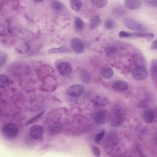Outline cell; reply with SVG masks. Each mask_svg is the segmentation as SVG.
Here are the masks:
<instances>
[{"label":"cell","mask_w":157,"mask_h":157,"mask_svg":"<svg viewBox=\"0 0 157 157\" xmlns=\"http://www.w3.org/2000/svg\"><path fill=\"white\" fill-rule=\"evenodd\" d=\"M112 124L113 126H119L121 124L124 119V112L123 109L119 105H115L112 110L111 115H110Z\"/></svg>","instance_id":"6da1fadb"},{"label":"cell","mask_w":157,"mask_h":157,"mask_svg":"<svg viewBox=\"0 0 157 157\" xmlns=\"http://www.w3.org/2000/svg\"><path fill=\"white\" fill-rule=\"evenodd\" d=\"M124 25L133 31H138L139 33H144L147 31V28L142 23L137 21L131 18H126L123 20Z\"/></svg>","instance_id":"7a4b0ae2"},{"label":"cell","mask_w":157,"mask_h":157,"mask_svg":"<svg viewBox=\"0 0 157 157\" xmlns=\"http://www.w3.org/2000/svg\"><path fill=\"white\" fill-rule=\"evenodd\" d=\"M148 75V72L144 66H137L132 71V77L137 80H144Z\"/></svg>","instance_id":"3957f363"},{"label":"cell","mask_w":157,"mask_h":157,"mask_svg":"<svg viewBox=\"0 0 157 157\" xmlns=\"http://www.w3.org/2000/svg\"><path fill=\"white\" fill-rule=\"evenodd\" d=\"M2 132L5 137L7 138H13L18 132V128L14 123H7L3 126Z\"/></svg>","instance_id":"277c9868"},{"label":"cell","mask_w":157,"mask_h":157,"mask_svg":"<svg viewBox=\"0 0 157 157\" xmlns=\"http://www.w3.org/2000/svg\"><path fill=\"white\" fill-rule=\"evenodd\" d=\"M67 94L73 98H77L85 93V87L80 84H74L69 86L67 89Z\"/></svg>","instance_id":"5b68a950"},{"label":"cell","mask_w":157,"mask_h":157,"mask_svg":"<svg viewBox=\"0 0 157 157\" xmlns=\"http://www.w3.org/2000/svg\"><path fill=\"white\" fill-rule=\"evenodd\" d=\"M120 37H139L145 39H153L155 36L152 33H129L126 31H120L119 33Z\"/></svg>","instance_id":"8992f818"},{"label":"cell","mask_w":157,"mask_h":157,"mask_svg":"<svg viewBox=\"0 0 157 157\" xmlns=\"http://www.w3.org/2000/svg\"><path fill=\"white\" fill-rule=\"evenodd\" d=\"M71 46L72 50L77 54H81L84 52V50H85L84 44L80 39L77 37H74L71 39Z\"/></svg>","instance_id":"52a82bcc"},{"label":"cell","mask_w":157,"mask_h":157,"mask_svg":"<svg viewBox=\"0 0 157 157\" xmlns=\"http://www.w3.org/2000/svg\"><path fill=\"white\" fill-rule=\"evenodd\" d=\"M94 120L97 124H105L107 123L110 120V114L106 110H100L96 114Z\"/></svg>","instance_id":"ba28073f"},{"label":"cell","mask_w":157,"mask_h":157,"mask_svg":"<svg viewBox=\"0 0 157 157\" xmlns=\"http://www.w3.org/2000/svg\"><path fill=\"white\" fill-rule=\"evenodd\" d=\"M59 74L63 77L68 76L72 71V67L69 63L63 61L60 62L57 67Z\"/></svg>","instance_id":"9c48e42d"},{"label":"cell","mask_w":157,"mask_h":157,"mask_svg":"<svg viewBox=\"0 0 157 157\" xmlns=\"http://www.w3.org/2000/svg\"><path fill=\"white\" fill-rule=\"evenodd\" d=\"M44 133L43 128L38 124H36L33 126L29 131V134L31 137L35 140L39 139L40 137H42Z\"/></svg>","instance_id":"30bf717a"},{"label":"cell","mask_w":157,"mask_h":157,"mask_svg":"<svg viewBox=\"0 0 157 157\" xmlns=\"http://www.w3.org/2000/svg\"><path fill=\"white\" fill-rule=\"evenodd\" d=\"M129 88L128 83L124 80H118L114 82L112 85L113 90L118 92H123L127 90Z\"/></svg>","instance_id":"8fae6325"},{"label":"cell","mask_w":157,"mask_h":157,"mask_svg":"<svg viewBox=\"0 0 157 157\" xmlns=\"http://www.w3.org/2000/svg\"><path fill=\"white\" fill-rule=\"evenodd\" d=\"M143 119L147 123H151L155 121V113L152 109H147L143 113Z\"/></svg>","instance_id":"7c38bea8"},{"label":"cell","mask_w":157,"mask_h":157,"mask_svg":"<svg viewBox=\"0 0 157 157\" xmlns=\"http://www.w3.org/2000/svg\"><path fill=\"white\" fill-rule=\"evenodd\" d=\"M125 6L131 10H136L142 6V2L138 0H126L124 1Z\"/></svg>","instance_id":"4fadbf2b"},{"label":"cell","mask_w":157,"mask_h":157,"mask_svg":"<svg viewBox=\"0 0 157 157\" xmlns=\"http://www.w3.org/2000/svg\"><path fill=\"white\" fill-rule=\"evenodd\" d=\"M102 23L101 17L99 15H95L93 17L89 23V28L90 29L93 30L99 27Z\"/></svg>","instance_id":"5bb4252c"},{"label":"cell","mask_w":157,"mask_h":157,"mask_svg":"<svg viewBox=\"0 0 157 157\" xmlns=\"http://www.w3.org/2000/svg\"><path fill=\"white\" fill-rule=\"evenodd\" d=\"M84 27V23L80 17H75L74 19V28L76 31H81Z\"/></svg>","instance_id":"9a60e30c"},{"label":"cell","mask_w":157,"mask_h":157,"mask_svg":"<svg viewBox=\"0 0 157 157\" xmlns=\"http://www.w3.org/2000/svg\"><path fill=\"white\" fill-rule=\"evenodd\" d=\"M113 75V71L110 67H104L101 70V75L104 78H110Z\"/></svg>","instance_id":"2e32d148"},{"label":"cell","mask_w":157,"mask_h":157,"mask_svg":"<svg viewBox=\"0 0 157 157\" xmlns=\"http://www.w3.org/2000/svg\"><path fill=\"white\" fill-rule=\"evenodd\" d=\"M117 26V23L112 18L107 19L104 23V28L106 30L114 29Z\"/></svg>","instance_id":"e0dca14e"},{"label":"cell","mask_w":157,"mask_h":157,"mask_svg":"<svg viewBox=\"0 0 157 157\" xmlns=\"http://www.w3.org/2000/svg\"><path fill=\"white\" fill-rule=\"evenodd\" d=\"M62 127L60 124L57 123H54L51 124L49 127V131L50 134H56L59 133L61 131Z\"/></svg>","instance_id":"ac0fdd59"},{"label":"cell","mask_w":157,"mask_h":157,"mask_svg":"<svg viewBox=\"0 0 157 157\" xmlns=\"http://www.w3.org/2000/svg\"><path fill=\"white\" fill-rule=\"evenodd\" d=\"M49 53H66L71 52V50L66 47H55L49 49L47 51Z\"/></svg>","instance_id":"d6986e66"},{"label":"cell","mask_w":157,"mask_h":157,"mask_svg":"<svg viewBox=\"0 0 157 157\" xmlns=\"http://www.w3.org/2000/svg\"><path fill=\"white\" fill-rule=\"evenodd\" d=\"M70 5L72 10L75 11H79L82 7V2L78 0L70 1Z\"/></svg>","instance_id":"ffe728a7"},{"label":"cell","mask_w":157,"mask_h":157,"mask_svg":"<svg viewBox=\"0 0 157 157\" xmlns=\"http://www.w3.org/2000/svg\"><path fill=\"white\" fill-rule=\"evenodd\" d=\"M91 3L97 8H102L107 5V1L106 0H91Z\"/></svg>","instance_id":"44dd1931"},{"label":"cell","mask_w":157,"mask_h":157,"mask_svg":"<svg viewBox=\"0 0 157 157\" xmlns=\"http://www.w3.org/2000/svg\"><path fill=\"white\" fill-rule=\"evenodd\" d=\"M10 83V80L9 78L3 74H1L0 76V87L1 88H6Z\"/></svg>","instance_id":"7402d4cb"},{"label":"cell","mask_w":157,"mask_h":157,"mask_svg":"<svg viewBox=\"0 0 157 157\" xmlns=\"http://www.w3.org/2000/svg\"><path fill=\"white\" fill-rule=\"evenodd\" d=\"M52 7L53 10L59 11V10H62L64 9V4L60 2V1H55L52 2Z\"/></svg>","instance_id":"603a6c76"},{"label":"cell","mask_w":157,"mask_h":157,"mask_svg":"<svg viewBox=\"0 0 157 157\" xmlns=\"http://www.w3.org/2000/svg\"><path fill=\"white\" fill-rule=\"evenodd\" d=\"M106 140H107V142H106L107 143V144L113 145L118 142V138L115 134L112 133V134H110L109 136H107Z\"/></svg>","instance_id":"cb8c5ba5"},{"label":"cell","mask_w":157,"mask_h":157,"mask_svg":"<svg viewBox=\"0 0 157 157\" xmlns=\"http://www.w3.org/2000/svg\"><path fill=\"white\" fill-rule=\"evenodd\" d=\"M80 78L83 82L88 83L91 80V76L90 74L85 70H82L80 72Z\"/></svg>","instance_id":"d4e9b609"},{"label":"cell","mask_w":157,"mask_h":157,"mask_svg":"<svg viewBox=\"0 0 157 157\" xmlns=\"http://www.w3.org/2000/svg\"><path fill=\"white\" fill-rule=\"evenodd\" d=\"M156 60H153L152 62H151V69H150V71H151V76L153 77V79L155 80H156V75H157V72H156V68H157V66H156Z\"/></svg>","instance_id":"484cf974"},{"label":"cell","mask_w":157,"mask_h":157,"mask_svg":"<svg viewBox=\"0 0 157 157\" xmlns=\"http://www.w3.org/2000/svg\"><path fill=\"white\" fill-rule=\"evenodd\" d=\"M105 132L104 130H102L98 134H97L96 136H95V138H94L95 142L97 143V144L99 143L102 140L103 137L105 136Z\"/></svg>","instance_id":"4316f807"},{"label":"cell","mask_w":157,"mask_h":157,"mask_svg":"<svg viewBox=\"0 0 157 157\" xmlns=\"http://www.w3.org/2000/svg\"><path fill=\"white\" fill-rule=\"evenodd\" d=\"M44 111H42V112H40L39 113H38L37 115H36V116H34V117H33V118H31L30 120H29L26 122V125H28V124H31V123L35 122L36 121H37V120H39V119L42 117V115L44 114Z\"/></svg>","instance_id":"83f0119b"},{"label":"cell","mask_w":157,"mask_h":157,"mask_svg":"<svg viewBox=\"0 0 157 157\" xmlns=\"http://www.w3.org/2000/svg\"><path fill=\"white\" fill-rule=\"evenodd\" d=\"M91 150H92V152L94 156H100L101 151L98 147H96L95 145H93L91 147Z\"/></svg>","instance_id":"f1b7e54d"},{"label":"cell","mask_w":157,"mask_h":157,"mask_svg":"<svg viewBox=\"0 0 157 157\" xmlns=\"http://www.w3.org/2000/svg\"><path fill=\"white\" fill-rule=\"evenodd\" d=\"M7 60V56L5 54H1V57H0V63H1V66H2L3 64L6 62Z\"/></svg>","instance_id":"f546056e"},{"label":"cell","mask_w":157,"mask_h":157,"mask_svg":"<svg viewBox=\"0 0 157 157\" xmlns=\"http://www.w3.org/2000/svg\"><path fill=\"white\" fill-rule=\"evenodd\" d=\"M144 2L146 4H148L149 6H152L154 7L157 6V1H145Z\"/></svg>","instance_id":"4dcf8cb0"},{"label":"cell","mask_w":157,"mask_h":157,"mask_svg":"<svg viewBox=\"0 0 157 157\" xmlns=\"http://www.w3.org/2000/svg\"><path fill=\"white\" fill-rule=\"evenodd\" d=\"M151 48L153 50H156V40L153 41V42L151 44Z\"/></svg>","instance_id":"1f68e13d"}]
</instances>
